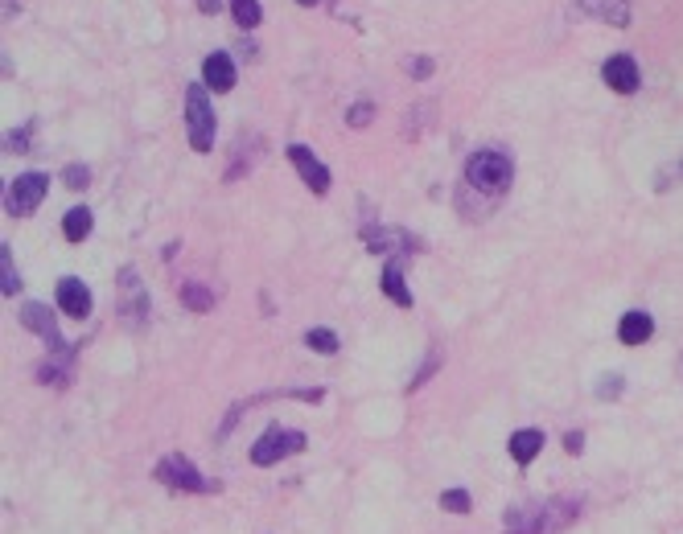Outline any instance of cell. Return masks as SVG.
Segmentation results:
<instances>
[{
    "label": "cell",
    "mask_w": 683,
    "mask_h": 534,
    "mask_svg": "<svg viewBox=\"0 0 683 534\" xmlns=\"http://www.w3.org/2000/svg\"><path fill=\"white\" fill-rule=\"evenodd\" d=\"M581 518L576 497H552V502H528L507 514V534H560Z\"/></svg>",
    "instance_id": "6da1fadb"
},
{
    "label": "cell",
    "mask_w": 683,
    "mask_h": 534,
    "mask_svg": "<svg viewBox=\"0 0 683 534\" xmlns=\"http://www.w3.org/2000/svg\"><path fill=\"white\" fill-rule=\"evenodd\" d=\"M510 177H515V165H510V156L498 153V148H482V153H474L466 161V189H478L490 202H498V197L507 194Z\"/></svg>",
    "instance_id": "7a4b0ae2"
},
{
    "label": "cell",
    "mask_w": 683,
    "mask_h": 534,
    "mask_svg": "<svg viewBox=\"0 0 683 534\" xmlns=\"http://www.w3.org/2000/svg\"><path fill=\"white\" fill-rule=\"evenodd\" d=\"M186 127H190L194 153H210L215 148V107H210L206 87H198V83L186 91Z\"/></svg>",
    "instance_id": "3957f363"
},
{
    "label": "cell",
    "mask_w": 683,
    "mask_h": 534,
    "mask_svg": "<svg viewBox=\"0 0 683 534\" xmlns=\"http://www.w3.org/2000/svg\"><path fill=\"white\" fill-rule=\"evenodd\" d=\"M301 448H305V432L272 424L264 436L252 444V460L255 465H280L284 457H293V452H301Z\"/></svg>",
    "instance_id": "277c9868"
},
{
    "label": "cell",
    "mask_w": 683,
    "mask_h": 534,
    "mask_svg": "<svg viewBox=\"0 0 683 534\" xmlns=\"http://www.w3.org/2000/svg\"><path fill=\"white\" fill-rule=\"evenodd\" d=\"M156 481H165L169 489H186V494H206L210 481L194 468V460L182 457V452H169V457L156 460Z\"/></svg>",
    "instance_id": "5b68a950"
},
{
    "label": "cell",
    "mask_w": 683,
    "mask_h": 534,
    "mask_svg": "<svg viewBox=\"0 0 683 534\" xmlns=\"http://www.w3.org/2000/svg\"><path fill=\"white\" fill-rule=\"evenodd\" d=\"M46 194H49V177L46 173H21L17 181L9 185V214L13 218H30Z\"/></svg>",
    "instance_id": "8992f818"
},
{
    "label": "cell",
    "mask_w": 683,
    "mask_h": 534,
    "mask_svg": "<svg viewBox=\"0 0 683 534\" xmlns=\"http://www.w3.org/2000/svg\"><path fill=\"white\" fill-rule=\"evenodd\" d=\"M601 78H606V87L617 91V95H634L638 91V62L630 58V54H614V58H606V66H601Z\"/></svg>",
    "instance_id": "52a82bcc"
},
{
    "label": "cell",
    "mask_w": 683,
    "mask_h": 534,
    "mask_svg": "<svg viewBox=\"0 0 683 534\" xmlns=\"http://www.w3.org/2000/svg\"><path fill=\"white\" fill-rule=\"evenodd\" d=\"M288 161H293V165H297L301 181L309 185L313 194H325V189H330V169H325L322 161H317V156H313L305 144H288Z\"/></svg>",
    "instance_id": "ba28073f"
},
{
    "label": "cell",
    "mask_w": 683,
    "mask_h": 534,
    "mask_svg": "<svg viewBox=\"0 0 683 534\" xmlns=\"http://www.w3.org/2000/svg\"><path fill=\"white\" fill-rule=\"evenodd\" d=\"M21 325H25V329H33V333H38V337L46 341L49 350H58V346H62L58 320H54V312H49V309H46V304H41V301H30V304H25V309H21Z\"/></svg>",
    "instance_id": "9c48e42d"
},
{
    "label": "cell",
    "mask_w": 683,
    "mask_h": 534,
    "mask_svg": "<svg viewBox=\"0 0 683 534\" xmlns=\"http://www.w3.org/2000/svg\"><path fill=\"white\" fill-rule=\"evenodd\" d=\"M576 9H581V17H597L606 25H617V30L630 25V0H576Z\"/></svg>",
    "instance_id": "30bf717a"
},
{
    "label": "cell",
    "mask_w": 683,
    "mask_h": 534,
    "mask_svg": "<svg viewBox=\"0 0 683 534\" xmlns=\"http://www.w3.org/2000/svg\"><path fill=\"white\" fill-rule=\"evenodd\" d=\"M58 309L67 312V317H87L91 312V288L83 280H75V276H67V280H58Z\"/></svg>",
    "instance_id": "8fae6325"
},
{
    "label": "cell",
    "mask_w": 683,
    "mask_h": 534,
    "mask_svg": "<svg viewBox=\"0 0 683 534\" xmlns=\"http://www.w3.org/2000/svg\"><path fill=\"white\" fill-rule=\"evenodd\" d=\"M202 78H206V87L223 95V91H231V87H235V62L226 58L223 49H215V54H210V58L202 62Z\"/></svg>",
    "instance_id": "7c38bea8"
},
{
    "label": "cell",
    "mask_w": 683,
    "mask_h": 534,
    "mask_svg": "<svg viewBox=\"0 0 683 534\" xmlns=\"http://www.w3.org/2000/svg\"><path fill=\"white\" fill-rule=\"evenodd\" d=\"M651 333H654V320H651V312H643V309L625 312V317L617 320V337H622L625 346H643V341H651Z\"/></svg>",
    "instance_id": "4fadbf2b"
},
{
    "label": "cell",
    "mask_w": 683,
    "mask_h": 534,
    "mask_svg": "<svg viewBox=\"0 0 683 534\" xmlns=\"http://www.w3.org/2000/svg\"><path fill=\"white\" fill-rule=\"evenodd\" d=\"M395 247H404V251H420V243L412 239V234H404V231H367V251L371 255H387V251H395Z\"/></svg>",
    "instance_id": "5bb4252c"
},
{
    "label": "cell",
    "mask_w": 683,
    "mask_h": 534,
    "mask_svg": "<svg viewBox=\"0 0 683 534\" xmlns=\"http://www.w3.org/2000/svg\"><path fill=\"white\" fill-rule=\"evenodd\" d=\"M510 457L519 460V465H531V460L539 457V448H544V432H536V427H523V432H515L510 436Z\"/></svg>",
    "instance_id": "9a60e30c"
},
{
    "label": "cell",
    "mask_w": 683,
    "mask_h": 534,
    "mask_svg": "<svg viewBox=\"0 0 683 534\" xmlns=\"http://www.w3.org/2000/svg\"><path fill=\"white\" fill-rule=\"evenodd\" d=\"M383 292H387L391 301L400 304V309H412V288L404 284V267H400V259H391L387 267H383Z\"/></svg>",
    "instance_id": "2e32d148"
},
{
    "label": "cell",
    "mask_w": 683,
    "mask_h": 534,
    "mask_svg": "<svg viewBox=\"0 0 683 534\" xmlns=\"http://www.w3.org/2000/svg\"><path fill=\"white\" fill-rule=\"evenodd\" d=\"M91 226H95V218H91L87 206H75V210H67V218H62V234H67V243H83L91 234Z\"/></svg>",
    "instance_id": "e0dca14e"
},
{
    "label": "cell",
    "mask_w": 683,
    "mask_h": 534,
    "mask_svg": "<svg viewBox=\"0 0 683 534\" xmlns=\"http://www.w3.org/2000/svg\"><path fill=\"white\" fill-rule=\"evenodd\" d=\"M231 17L239 30H255L264 13H260V0H231Z\"/></svg>",
    "instance_id": "ac0fdd59"
},
{
    "label": "cell",
    "mask_w": 683,
    "mask_h": 534,
    "mask_svg": "<svg viewBox=\"0 0 683 534\" xmlns=\"http://www.w3.org/2000/svg\"><path fill=\"white\" fill-rule=\"evenodd\" d=\"M182 301H186L194 312H210L215 309V292L202 288V284H182Z\"/></svg>",
    "instance_id": "d6986e66"
},
{
    "label": "cell",
    "mask_w": 683,
    "mask_h": 534,
    "mask_svg": "<svg viewBox=\"0 0 683 534\" xmlns=\"http://www.w3.org/2000/svg\"><path fill=\"white\" fill-rule=\"evenodd\" d=\"M305 346L317 354H338V333L333 329H309L305 333Z\"/></svg>",
    "instance_id": "ffe728a7"
},
{
    "label": "cell",
    "mask_w": 683,
    "mask_h": 534,
    "mask_svg": "<svg viewBox=\"0 0 683 534\" xmlns=\"http://www.w3.org/2000/svg\"><path fill=\"white\" fill-rule=\"evenodd\" d=\"M0 272H4V296H17L21 280H17V267H13V251H9V243H0Z\"/></svg>",
    "instance_id": "44dd1931"
},
{
    "label": "cell",
    "mask_w": 683,
    "mask_h": 534,
    "mask_svg": "<svg viewBox=\"0 0 683 534\" xmlns=\"http://www.w3.org/2000/svg\"><path fill=\"white\" fill-rule=\"evenodd\" d=\"M440 505H445L449 514H466V510H469V494H466V489H445V494H440Z\"/></svg>",
    "instance_id": "7402d4cb"
},
{
    "label": "cell",
    "mask_w": 683,
    "mask_h": 534,
    "mask_svg": "<svg viewBox=\"0 0 683 534\" xmlns=\"http://www.w3.org/2000/svg\"><path fill=\"white\" fill-rule=\"evenodd\" d=\"M62 181H67V189H87V181H91V169H87V165H67V173H62Z\"/></svg>",
    "instance_id": "603a6c76"
},
{
    "label": "cell",
    "mask_w": 683,
    "mask_h": 534,
    "mask_svg": "<svg viewBox=\"0 0 683 534\" xmlns=\"http://www.w3.org/2000/svg\"><path fill=\"white\" fill-rule=\"evenodd\" d=\"M371 116H375V107L362 99V103H354L350 111H346V124H350V127H367V124H371Z\"/></svg>",
    "instance_id": "cb8c5ba5"
},
{
    "label": "cell",
    "mask_w": 683,
    "mask_h": 534,
    "mask_svg": "<svg viewBox=\"0 0 683 534\" xmlns=\"http://www.w3.org/2000/svg\"><path fill=\"white\" fill-rule=\"evenodd\" d=\"M4 148H9V153H25V148H30V127L9 132V136H4Z\"/></svg>",
    "instance_id": "d4e9b609"
},
{
    "label": "cell",
    "mask_w": 683,
    "mask_h": 534,
    "mask_svg": "<svg viewBox=\"0 0 683 534\" xmlns=\"http://www.w3.org/2000/svg\"><path fill=\"white\" fill-rule=\"evenodd\" d=\"M404 70H408L412 78H429L432 74V62L429 58H404Z\"/></svg>",
    "instance_id": "484cf974"
},
{
    "label": "cell",
    "mask_w": 683,
    "mask_h": 534,
    "mask_svg": "<svg viewBox=\"0 0 683 534\" xmlns=\"http://www.w3.org/2000/svg\"><path fill=\"white\" fill-rule=\"evenodd\" d=\"M597 395H601V398L622 395V374H609V379H601V382H597Z\"/></svg>",
    "instance_id": "4316f807"
},
{
    "label": "cell",
    "mask_w": 683,
    "mask_h": 534,
    "mask_svg": "<svg viewBox=\"0 0 683 534\" xmlns=\"http://www.w3.org/2000/svg\"><path fill=\"white\" fill-rule=\"evenodd\" d=\"M564 448L572 452V457H581V452H585V436H581V432H568V436H564Z\"/></svg>",
    "instance_id": "83f0119b"
},
{
    "label": "cell",
    "mask_w": 683,
    "mask_h": 534,
    "mask_svg": "<svg viewBox=\"0 0 683 534\" xmlns=\"http://www.w3.org/2000/svg\"><path fill=\"white\" fill-rule=\"evenodd\" d=\"M194 4L206 13V17H215V13H218V0H194Z\"/></svg>",
    "instance_id": "f1b7e54d"
},
{
    "label": "cell",
    "mask_w": 683,
    "mask_h": 534,
    "mask_svg": "<svg viewBox=\"0 0 683 534\" xmlns=\"http://www.w3.org/2000/svg\"><path fill=\"white\" fill-rule=\"evenodd\" d=\"M297 4H305V9H313V4H317V0H297Z\"/></svg>",
    "instance_id": "f546056e"
}]
</instances>
